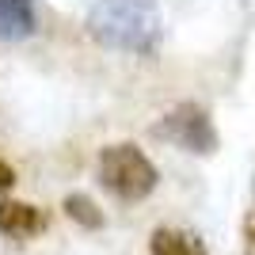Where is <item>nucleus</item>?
I'll return each instance as SVG.
<instances>
[{
	"instance_id": "obj_2",
	"label": "nucleus",
	"mask_w": 255,
	"mask_h": 255,
	"mask_svg": "<svg viewBox=\"0 0 255 255\" xmlns=\"http://www.w3.org/2000/svg\"><path fill=\"white\" fill-rule=\"evenodd\" d=\"M96 175L107 194H115L118 202H145L160 183V171L133 141H115L103 145L96 160Z\"/></svg>"
},
{
	"instance_id": "obj_4",
	"label": "nucleus",
	"mask_w": 255,
	"mask_h": 255,
	"mask_svg": "<svg viewBox=\"0 0 255 255\" xmlns=\"http://www.w3.org/2000/svg\"><path fill=\"white\" fill-rule=\"evenodd\" d=\"M46 229H50V217H46L42 206L15 202L8 194H0V236H8V240H34Z\"/></svg>"
},
{
	"instance_id": "obj_3",
	"label": "nucleus",
	"mask_w": 255,
	"mask_h": 255,
	"mask_svg": "<svg viewBox=\"0 0 255 255\" xmlns=\"http://www.w3.org/2000/svg\"><path fill=\"white\" fill-rule=\"evenodd\" d=\"M152 137L168 141V145H175V149H183V152H194V156H210V152H217V145H221L210 111L198 107V103H175L168 115L152 126Z\"/></svg>"
},
{
	"instance_id": "obj_6",
	"label": "nucleus",
	"mask_w": 255,
	"mask_h": 255,
	"mask_svg": "<svg viewBox=\"0 0 255 255\" xmlns=\"http://www.w3.org/2000/svg\"><path fill=\"white\" fill-rule=\"evenodd\" d=\"M149 255H210V252H206V244L194 233L164 225V229H156L149 236Z\"/></svg>"
},
{
	"instance_id": "obj_5",
	"label": "nucleus",
	"mask_w": 255,
	"mask_h": 255,
	"mask_svg": "<svg viewBox=\"0 0 255 255\" xmlns=\"http://www.w3.org/2000/svg\"><path fill=\"white\" fill-rule=\"evenodd\" d=\"M34 31H38L34 0H0V38L4 42H23Z\"/></svg>"
},
{
	"instance_id": "obj_8",
	"label": "nucleus",
	"mask_w": 255,
	"mask_h": 255,
	"mask_svg": "<svg viewBox=\"0 0 255 255\" xmlns=\"http://www.w3.org/2000/svg\"><path fill=\"white\" fill-rule=\"evenodd\" d=\"M240 244H244V255H255V206L244 213V225H240Z\"/></svg>"
},
{
	"instance_id": "obj_1",
	"label": "nucleus",
	"mask_w": 255,
	"mask_h": 255,
	"mask_svg": "<svg viewBox=\"0 0 255 255\" xmlns=\"http://www.w3.org/2000/svg\"><path fill=\"white\" fill-rule=\"evenodd\" d=\"M88 34L107 50L152 57L164 38V15L156 0H96L84 15Z\"/></svg>"
},
{
	"instance_id": "obj_7",
	"label": "nucleus",
	"mask_w": 255,
	"mask_h": 255,
	"mask_svg": "<svg viewBox=\"0 0 255 255\" xmlns=\"http://www.w3.org/2000/svg\"><path fill=\"white\" fill-rule=\"evenodd\" d=\"M65 217L69 221H76L80 229H103L107 225V217H103V210H99L88 194H80V191H73V194H65Z\"/></svg>"
},
{
	"instance_id": "obj_9",
	"label": "nucleus",
	"mask_w": 255,
	"mask_h": 255,
	"mask_svg": "<svg viewBox=\"0 0 255 255\" xmlns=\"http://www.w3.org/2000/svg\"><path fill=\"white\" fill-rule=\"evenodd\" d=\"M11 187H15V168H11L8 160H0V194L11 191Z\"/></svg>"
}]
</instances>
